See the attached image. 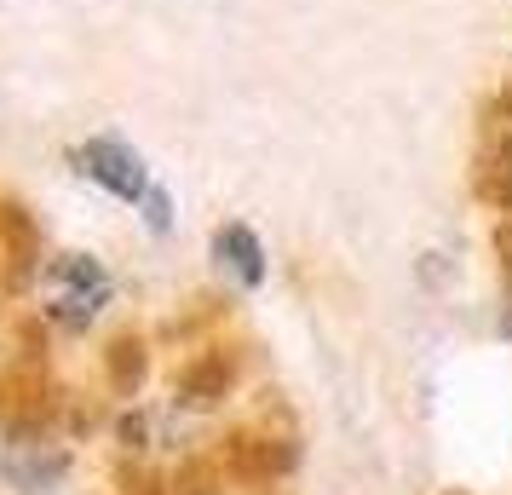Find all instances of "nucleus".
I'll return each instance as SVG.
<instances>
[{"instance_id": "obj_1", "label": "nucleus", "mask_w": 512, "mask_h": 495, "mask_svg": "<svg viewBox=\"0 0 512 495\" xmlns=\"http://www.w3.org/2000/svg\"><path fill=\"white\" fill-rule=\"evenodd\" d=\"M35 283H41V317L70 334L93 329L98 311L116 300V277L104 271L98 254H58V260H47V271Z\"/></svg>"}, {"instance_id": "obj_2", "label": "nucleus", "mask_w": 512, "mask_h": 495, "mask_svg": "<svg viewBox=\"0 0 512 495\" xmlns=\"http://www.w3.org/2000/svg\"><path fill=\"white\" fill-rule=\"evenodd\" d=\"M70 162L81 179H93L98 190H110L116 202H127V208H144L150 202V190H156V179H150V167H144V156L133 150V144L121 139H87L70 150Z\"/></svg>"}, {"instance_id": "obj_3", "label": "nucleus", "mask_w": 512, "mask_h": 495, "mask_svg": "<svg viewBox=\"0 0 512 495\" xmlns=\"http://www.w3.org/2000/svg\"><path fill=\"white\" fill-rule=\"evenodd\" d=\"M0 478L18 495H52L70 478V449L58 444L41 426H18L6 444H0Z\"/></svg>"}, {"instance_id": "obj_4", "label": "nucleus", "mask_w": 512, "mask_h": 495, "mask_svg": "<svg viewBox=\"0 0 512 495\" xmlns=\"http://www.w3.org/2000/svg\"><path fill=\"white\" fill-rule=\"evenodd\" d=\"M219 467L231 472L236 484H282L300 467V444L288 432H271V426H236L219 444Z\"/></svg>"}, {"instance_id": "obj_5", "label": "nucleus", "mask_w": 512, "mask_h": 495, "mask_svg": "<svg viewBox=\"0 0 512 495\" xmlns=\"http://www.w3.org/2000/svg\"><path fill=\"white\" fill-rule=\"evenodd\" d=\"M478 202L495 213H512V87L489 98L484 133H478V167H472Z\"/></svg>"}, {"instance_id": "obj_6", "label": "nucleus", "mask_w": 512, "mask_h": 495, "mask_svg": "<svg viewBox=\"0 0 512 495\" xmlns=\"http://www.w3.org/2000/svg\"><path fill=\"white\" fill-rule=\"evenodd\" d=\"M231 392H236V352L208 346V352H196L179 369V380H173V409H219Z\"/></svg>"}, {"instance_id": "obj_7", "label": "nucleus", "mask_w": 512, "mask_h": 495, "mask_svg": "<svg viewBox=\"0 0 512 495\" xmlns=\"http://www.w3.org/2000/svg\"><path fill=\"white\" fill-rule=\"evenodd\" d=\"M213 260H219V271H231L242 288L265 283V242H259L242 219H231V225L213 231Z\"/></svg>"}, {"instance_id": "obj_8", "label": "nucleus", "mask_w": 512, "mask_h": 495, "mask_svg": "<svg viewBox=\"0 0 512 495\" xmlns=\"http://www.w3.org/2000/svg\"><path fill=\"white\" fill-rule=\"evenodd\" d=\"M104 369H110V392H116V398H133L144 386V369H150L139 334H116L110 352H104Z\"/></svg>"}, {"instance_id": "obj_9", "label": "nucleus", "mask_w": 512, "mask_h": 495, "mask_svg": "<svg viewBox=\"0 0 512 495\" xmlns=\"http://www.w3.org/2000/svg\"><path fill=\"white\" fill-rule=\"evenodd\" d=\"M495 254H501V311H507V329H512V225L495 231Z\"/></svg>"}, {"instance_id": "obj_10", "label": "nucleus", "mask_w": 512, "mask_h": 495, "mask_svg": "<svg viewBox=\"0 0 512 495\" xmlns=\"http://www.w3.org/2000/svg\"><path fill=\"white\" fill-rule=\"evenodd\" d=\"M127 495H167L162 484H139V490H127Z\"/></svg>"}, {"instance_id": "obj_11", "label": "nucleus", "mask_w": 512, "mask_h": 495, "mask_svg": "<svg viewBox=\"0 0 512 495\" xmlns=\"http://www.w3.org/2000/svg\"><path fill=\"white\" fill-rule=\"evenodd\" d=\"M173 495H213V490H196V484H185V490H173Z\"/></svg>"}, {"instance_id": "obj_12", "label": "nucleus", "mask_w": 512, "mask_h": 495, "mask_svg": "<svg viewBox=\"0 0 512 495\" xmlns=\"http://www.w3.org/2000/svg\"><path fill=\"white\" fill-rule=\"evenodd\" d=\"M455 495H461V490H455Z\"/></svg>"}]
</instances>
